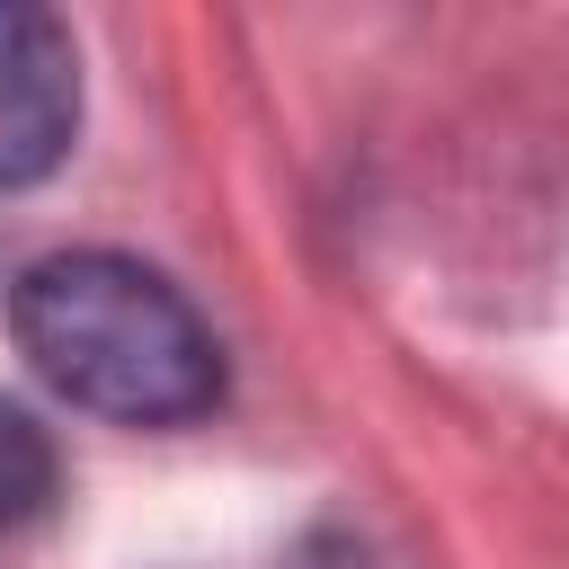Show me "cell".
Wrapping results in <instances>:
<instances>
[{
    "label": "cell",
    "mask_w": 569,
    "mask_h": 569,
    "mask_svg": "<svg viewBox=\"0 0 569 569\" xmlns=\"http://www.w3.org/2000/svg\"><path fill=\"white\" fill-rule=\"evenodd\" d=\"M18 356L89 418L196 427L222 400V347L204 311L124 249H53L9 284Z\"/></svg>",
    "instance_id": "1"
},
{
    "label": "cell",
    "mask_w": 569,
    "mask_h": 569,
    "mask_svg": "<svg viewBox=\"0 0 569 569\" xmlns=\"http://www.w3.org/2000/svg\"><path fill=\"white\" fill-rule=\"evenodd\" d=\"M80 133V53L71 27L36 0H0V187L62 169Z\"/></svg>",
    "instance_id": "2"
},
{
    "label": "cell",
    "mask_w": 569,
    "mask_h": 569,
    "mask_svg": "<svg viewBox=\"0 0 569 569\" xmlns=\"http://www.w3.org/2000/svg\"><path fill=\"white\" fill-rule=\"evenodd\" d=\"M53 489H62V453H53L44 418L18 409V400H0V533L36 525L53 507Z\"/></svg>",
    "instance_id": "3"
},
{
    "label": "cell",
    "mask_w": 569,
    "mask_h": 569,
    "mask_svg": "<svg viewBox=\"0 0 569 569\" xmlns=\"http://www.w3.org/2000/svg\"><path fill=\"white\" fill-rule=\"evenodd\" d=\"M284 569H391V560H382L365 533H347V525H320V533H302V542H293V560H284Z\"/></svg>",
    "instance_id": "4"
}]
</instances>
